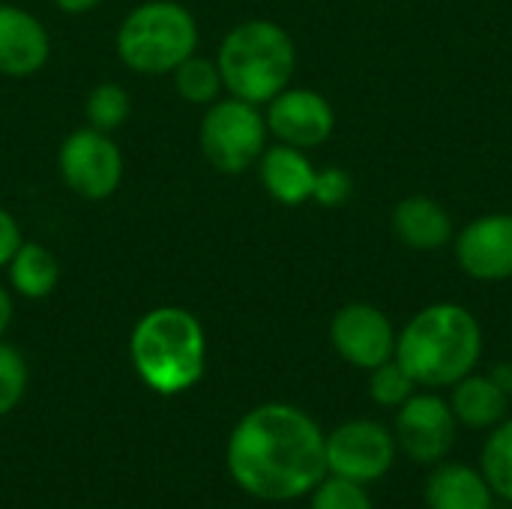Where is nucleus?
Masks as SVG:
<instances>
[{"instance_id":"obj_1","label":"nucleus","mask_w":512,"mask_h":509,"mask_svg":"<svg viewBox=\"0 0 512 509\" xmlns=\"http://www.w3.org/2000/svg\"><path fill=\"white\" fill-rule=\"evenodd\" d=\"M327 435L300 408L270 402L249 411L228 438V474L258 501L285 504L327 477Z\"/></svg>"},{"instance_id":"obj_2","label":"nucleus","mask_w":512,"mask_h":509,"mask_svg":"<svg viewBox=\"0 0 512 509\" xmlns=\"http://www.w3.org/2000/svg\"><path fill=\"white\" fill-rule=\"evenodd\" d=\"M483 354V330L459 303H435L417 312L396 336V363L417 387H453L474 372Z\"/></svg>"},{"instance_id":"obj_3","label":"nucleus","mask_w":512,"mask_h":509,"mask_svg":"<svg viewBox=\"0 0 512 509\" xmlns=\"http://www.w3.org/2000/svg\"><path fill=\"white\" fill-rule=\"evenodd\" d=\"M129 357L138 378L153 393L177 396L201 381L207 366V336L189 309L159 306L135 324Z\"/></svg>"},{"instance_id":"obj_4","label":"nucleus","mask_w":512,"mask_h":509,"mask_svg":"<svg viewBox=\"0 0 512 509\" xmlns=\"http://www.w3.org/2000/svg\"><path fill=\"white\" fill-rule=\"evenodd\" d=\"M222 84L231 96L264 105L279 96L297 66L294 39L267 18H252L228 30L216 57Z\"/></svg>"},{"instance_id":"obj_5","label":"nucleus","mask_w":512,"mask_h":509,"mask_svg":"<svg viewBox=\"0 0 512 509\" xmlns=\"http://www.w3.org/2000/svg\"><path fill=\"white\" fill-rule=\"evenodd\" d=\"M198 48V21L177 0L135 6L117 30V57L141 75L174 72Z\"/></svg>"},{"instance_id":"obj_6","label":"nucleus","mask_w":512,"mask_h":509,"mask_svg":"<svg viewBox=\"0 0 512 509\" xmlns=\"http://www.w3.org/2000/svg\"><path fill=\"white\" fill-rule=\"evenodd\" d=\"M204 159L222 174H240L261 159L267 141V120L258 105L246 99H216L198 129Z\"/></svg>"},{"instance_id":"obj_7","label":"nucleus","mask_w":512,"mask_h":509,"mask_svg":"<svg viewBox=\"0 0 512 509\" xmlns=\"http://www.w3.org/2000/svg\"><path fill=\"white\" fill-rule=\"evenodd\" d=\"M324 453L330 477L369 486L393 471L399 444L396 435L375 420H348L327 435Z\"/></svg>"},{"instance_id":"obj_8","label":"nucleus","mask_w":512,"mask_h":509,"mask_svg":"<svg viewBox=\"0 0 512 509\" xmlns=\"http://www.w3.org/2000/svg\"><path fill=\"white\" fill-rule=\"evenodd\" d=\"M57 168L66 189H72L78 198L105 201L123 180V153L108 132L84 126L63 138Z\"/></svg>"},{"instance_id":"obj_9","label":"nucleus","mask_w":512,"mask_h":509,"mask_svg":"<svg viewBox=\"0 0 512 509\" xmlns=\"http://www.w3.org/2000/svg\"><path fill=\"white\" fill-rule=\"evenodd\" d=\"M456 417L444 396L414 393L402 408H396V444L417 465H438L450 456L456 444Z\"/></svg>"},{"instance_id":"obj_10","label":"nucleus","mask_w":512,"mask_h":509,"mask_svg":"<svg viewBox=\"0 0 512 509\" xmlns=\"http://www.w3.org/2000/svg\"><path fill=\"white\" fill-rule=\"evenodd\" d=\"M330 342L336 354L357 369H378L396 357V330L390 318L369 303H348L333 315Z\"/></svg>"},{"instance_id":"obj_11","label":"nucleus","mask_w":512,"mask_h":509,"mask_svg":"<svg viewBox=\"0 0 512 509\" xmlns=\"http://www.w3.org/2000/svg\"><path fill=\"white\" fill-rule=\"evenodd\" d=\"M267 105H270L267 117H264L267 129L282 144H291L297 150L324 144L336 126V114H333L330 102L321 93L306 90V87H297V90L285 87Z\"/></svg>"},{"instance_id":"obj_12","label":"nucleus","mask_w":512,"mask_h":509,"mask_svg":"<svg viewBox=\"0 0 512 509\" xmlns=\"http://www.w3.org/2000/svg\"><path fill=\"white\" fill-rule=\"evenodd\" d=\"M456 261L480 282L512 279V213L474 219L456 237Z\"/></svg>"},{"instance_id":"obj_13","label":"nucleus","mask_w":512,"mask_h":509,"mask_svg":"<svg viewBox=\"0 0 512 509\" xmlns=\"http://www.w3.org/2000/svg\"><path fill=\"white\" fill-rule=\"evenodd\" d=\"M51 57L48 30L27 9L0 3V75L27 78L36 75Z\"/></svg>"},{"instance_id":"obj_14","label":"nucleus","mask_w":512,"mask_h":509,"mask_svg":"<svg viewBox=\"0 0 512 509\" xmlns=\"http://www.w3.org/2000/svg\"><path fill=\"white\" fill-rule=\"evenodd\" d=\"M429 509H495V492L483 471L465 462H438L426 480Z\"/></svg>"},{"instance_id":"obj_15","label":"nucleus","mask_w":512,"mask_h":509,"mask_svg":"<svg viewBox=\"0 0 512 509\" xmlns=\"http://www.w3.org/2000/svg\"><path fill=\"white\" fill-rule=\"evenodd\" d=\"M315 174L303 150L291 144H276L261 153V183L285 207H300L312 198Z\"/></svg>"},{"instance_id":"obj_16","label":"nucleus","mask_w":512,"mask_h":509,"mask_svg":"<svg viewBox=\"0 0 512 509\" xmlns=\"http://www.w3.org/2000/svg\"><path fill=\"white\" fill-rule=\"evenodd\" d=\"M393 231L408 249L435 252L450 243L453 219L438 201L426 195H408L393 210Z\"/></svg>"},{"instance_id":"obj_17","label":"nucleus","mask_w":512,"mask_h":509,"mask_svg":"<svg viewBox=\"0 0 512 509\" xmlns=\"http://www.w3.org/2000/svg\"><path fill=\"white\" fill-rule=\"evenodd\" d=\"M510 402V393H504L489 375H474V372L456 381L450 396L456 423L471 432H489L498 423H504Z\"/></svg>"},{"instance_id":"obj_18","label":"nucleus","mask_w":512,"mask_h":509,"mask_svg":"<svg viewBox=\"0 0 512 509\" xmlns=\"http://www.w3.org/2000/svg\"><path fill=\"white\" fill-rule=\"evenodd\" d=\"M9 267V282L12 288L27 297V300H45L48 294H54L57 282H60V264L57 258L39 246V243H21L12 255Z\"/></svg>"},{"instance_id":"obj_19","label":"nucleus","mask_w":512,"mask_h":509,"mask_svg":"<svg viewBox=\"0 0 512 509\" xmlns=\"http://www.w3.org/2000/svg\"><path fill=\"white\" fill-rule=\"evenodd\" d=\"M480 471L492 486L495 498L512 504V420L489 429V438L480 453Z\"/></svg>"},{"instance_id":"obj_20","label":"nucleus","mask_w":512,"mask_h":509,"mask_svg":"<svg viewBox=\"0 0 512 509\" xmlns=\"http://www.w3.org/2000/svg\"><path fill=\"white\" fill-rule=\"evenodd\" d=\"M174 87H177V96L189 105H213L225 84H222L216 60L192 54L174 69Z\"/></svg>"},{"instance_id":"obj_21","label":"nucleus","mask_w":512,"mask_h":509,"mask_svg":"<svg viewBox=\"0 0 512 509\" xmlns=\"http://www.w3.org/2000/svg\"><path fill=\"white\" fill-rule=\"evenodd\" d=\"M129 111H132V102H129V93L120 87V84H96L90 93H87V102H84V117H87V126L99 129V132H117L126 120H129Z\"/></svg>"},{"instance_id":"obj_22","label":"nucleus","mask_w":512,"mask_h":509,"mask_svg":"<svg viewBox=\"0 0 512 509\" xmlns=\"http://www.w3.org/2000/svg\"><path fill=\"white\" fill-rule=\"evenodd\" d=\"M417 393L414 378L393 360L381 363L378 369H372L369 375V396L381 405V408H402L411 396Z\"/></svg>"},{"instance_id":"obj_23","label":"nucleus","mask_w":512,"mask_h":509,"mask_svg":"<svg viewBox=\"0 0 512 509\" xmlns=\"http://www.w3.org/2000/svg\"><path fill=\"white\" fill-rule=\"evenodd\" d=\"M309 509H375L372 498L366 495V489L360 483L351 480H339V477H324L315 489H312V504Z\"/></svg>"},{"instance_id":"obj_24","label":"nucleus","mask_w":512,"mask_h":509,"mask_svg":"<svg viewBox=\"0 0 512 509\" xmlns=\"http://www.w3.org/2000/svg\"><path fill=\"white\" fill-rule=\"evenodd\" d=\"M24 390H27L24 357L12 345L0 342V417L18 408V402L24 399Z\"/></svg>"},{"instance_id":"obj_25","label":"nucleus","mask_w":512,"mask_h":509,"mask_svg":"<svg viewBox=\"0 0 512 509\" xmlns=\"http://www.w3.org/2000/svg\"><path fill=\"white\" fill-rule=\"evenodd\" d=\"M351 189H354V180L348 171L342 168H324L315 174V189H312V198L324 207H339L351 198Z\"/></svg>"},{"instance_id":"obj_26","label":"nucleus","mask_w":512,"mask_h":509,"mask_svg":"<svg viewBox=\"0 0 512 509\" xmlns=\"http://www.w3.org/2000/svg\"><path fill=\"white\" fill-rule=\"evenodd\" d=\"M21 243H24V237H21V228H18L15 216L0 207V267H6L12 261V255H15V249Z\"/></svg>"},{"instance_id":"obj_27","label":"nucleus","mask_w":512,"mask_h":509,"mask_svg":"<svg viewBox=\"0 0 512 509\" xmlns=\"http://www.w3.org/2000/svg\"><path fill=\"white\" fill-rule=\"evenodd\" d=\"M102 0H54V6L60 9V12H66V15H84V12H90V9H96Z\"/></svg>"},{"instance_id":"obj_28","label":"nucleus","mask_w":512,"mask_h":509,"mask_svg":"<svg viewBox=\"0 0 512 509\" xmlns=\"http://www.w3.org/2000/svg\"><path fill=\"white\" fill-rule=\"evenodd\" d=\"M489 378H492V381H495V384H498L504 393H510L512 396V366L510 363H498V366L489 372Z\"/></svg>"},{"instance_id":"obj_29","label":"nucleus","mask_w":512,"mask_h":509,"mask_svg":"<svg viewBox=\"0 0 512 509\" xmlns=\"http://www.w3.org/2000/svg\"><path fill=\"white\" fill-rule=\"evenodd\" d=\"M9 324H12V297H9V291L0 285V336L6 333Z\"/></svg>"},{"instance_id":"obj_30","label":"nucleus","mask_w":512,"mask_h":509,"mask_svg":"<svg viewBox=\"0 0 512 509\" xmlns=\"http://www.w3.org/2000/svg\"><path fill=\"white\" fill-rule=\"evenodd\" d=\"M510 399H512V396H510Z\"/></svg>"}]
</instances>
